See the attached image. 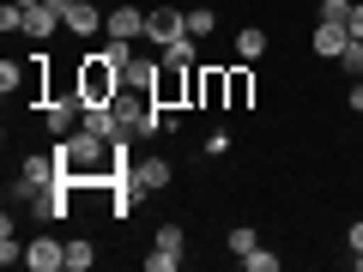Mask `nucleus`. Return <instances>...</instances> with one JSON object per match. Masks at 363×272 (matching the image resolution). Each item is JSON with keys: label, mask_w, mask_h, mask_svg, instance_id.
Wrapping results in <instances>:
<instances>
[{"label": "nucleus", "mask_w": 363, "mask_h": 272, "mask_svg": "<svg viewBox=\"0 0 363 272\" xmlns=\"http://www.w3.org/2000/svg\"><path fill=\"white\" fill-rule=\"evenodd\" d=\"M55 164H61V176H73L79 188H104L116 169L133 164V145H109L97 140V133H67V140H55Z\"/></svg>", "instance_id": "1"}, {"label": "nucleus", "mask_w": 363, "mask_h": 272, "mask_svg": "<svg viewBox=\"0 0 363 272\" xmlns=\"http://www.w3.org/2000/svg\"><path fill=\"white\" fill-rule=\"evenodd\" d=\"M79 97H85V103H116L121 97V61L109 49L79 55Z\"/></svg>", "instance_id": "2"}, {"label": "nucleus", "mask_w": 363, "mask_h": 272, "mask_svg": "<svg viewBox=\"0 0 363 272\" xmlns=\"http://www.w3.org/2000/svg\"><path fill=\"white\" fill-rule=\"evenodd\" d=\"M194 67H200V61H194ZM194 67L164 61V55H157V73H152V103H157V109H188V91H194Z\"/></svg>", "instance_id": "3"}, {"label": "nucleus", "mask_w": 363, "mask_h": 272, "mask_svg": "<svg viewBox=\"0 0 363 272\" xmlns=\"http://www.w3.org/2000/svg\"><path fill=\"white\" fill-rule=\"evenodd\" d=\"M188 109H230V79L224 67H194V91H188Z\"/></svg>", "instance_id": "4"}, {"label": "nucleus", "mask_w": 363, "mask_h": 272, "mask_svg": "<svg viewBox=\"0 0 363 272\" xmlns=\"http://www.w3.org/2000/svg\"><path fill=\"white\" fill-rule=\"evenodd\" d=\"M55 176H61V164H55V152H30L25 164H18V181H13V194H18V200L30 206V200H37V194L49 188Z\"/></svg>", "instance_id": "5"}, {"label": "nucleus", "mask_w": 363, "mask_h": 272, "mask_svg": "<svg viewBox=\"0 0 363 272\" xmlns=\"http://www.w3.org/2000/svg\"><path fill=\"white\" fill-rule=\"evenodd\" d=\"M182 248H188V230H182V224H157L152 254H145V272H176L182 266Z\"/></svg>", "instance_id": "6"}, {"label": "nucleus", "mask_w": 363, "mask_h": 272, "mask_svg": "<svg viewBox=\"0 0 363 272\" xmlns=\"http://www.w3.org/2000/svg\"><path fill=\"white\" fill-rule=\"evenodd\" d=\"M79 121H85V97H79V91H67V97H49V103H43V128H49L55 140L79 133Z\"/></svg>", "instance_id": "7"}, {"label": "nucleus", "mask_w": 363, "mask_h": 272, "mask_svg": "<svg viewBox=\"0 0 363 272\" xmlns=\"http://www.w3.org/2000/svg\"><path fill=\"white\" fill-rule=\"evenodd\" d=\"M188 37V13H182V6H152V13H145V42H152V49H169V42H182Z\"/></svg>", "instance_id": "8"}, {"label": "nucleus", "mask_w": 363, "mask_h": 272, "mask_svg": "<svg viewBox=\"0 0 363 272\" xmlns=\"http://www.w3.org/2000/svg\"><path fill=\"white\" fill-rule=\"evenodd\" d=\"M55 30H67V0H43V6H25V37L49 42Z\"/></svg>", "instance_id": "9"}, {"label": "nucleus", "mask_w": 363, "mask_h": 272, "mask_svg": "<svg viewBox=\"0 0 363 272\" xmlns=\"http://www.w3.org/2000/svg\"><path fill=\"white\" fill-rule=\"evenodd\" d=\"M309 49L321 55V61H339V55L351 49V30H345V18H315V30H309Z\"/></svg>", "instance_id": "10"}, {"label": "nucleus", "mask_w": 363, "mask_h": 272, "mask_svg": "<svg viewBox=\"0 0 363 272\" xmlns=\"http://www.w3.org/2000/svg\"><path fill=\"white\" fill-rule=\"evenodd\" d=\"M104 30H109V42H140L145 37V6H109Z\"/></svg>", "instance_id": "11"}, {"label": "nucleus", "mask_w": 363, "mask_h": 272, "mask_svg": "<svg viewBox=\"0 0 363 272\" xmlns=\"http://www.w3.org/2000/svg\"><path fill=\"white\" fill-rule=\"evenodd\" d=\"M25 266L30 272H67V242H55V236L25 242Z\"/></svg>", "instance_id": "12"}, {"label": "nucleus", "mask_w": 363, "mask_h": 272, "mask_svg": "<svg viewBox=\"0 0 363 272\" xmlns=\"http://www.w3.org/2000/svg\"><path fill=\"white\" fill-rule=\"evenodd\" d=\"M133 181H140V194H164L176 169H169V157H133Z\"/></svg>", "instance_id": "13"}, {"label": "nucleus", "mask_w": 363, "mask_h": 272, "mask_svg": "<svg viewBox=\"0 0 363 272\" xmlns=\"http://www.w3.org/2000/svg\"><path fill=\"white\" fill-rule=\"evenodd\" d=\"M104 6H97V0H67V30H73V37H97V30H104Z\"/></svg>", "instance_id": "14"}, {"label": "nucleus", "mask_w": 363, "mask_h": 272, "mask_svg": "<svg viewBox=\"0 0 363 272\" xmlns=\"http://www.w3.org/2000/svg\"><path fill=\"white\" fill-rule=\"evenodd\" d=\"M79 128L97 133V140H109V145L121 140V115H116V103H85V121H79Z\"/></svg>", "instance_id": "15"}, {"label": "nucleus", "mask_w": 363, "mask_h": 272, "mask_svg": "<svg viewBox=\"0 0 363 272\" xmlns=\"http://www.w3.org/2000/svg\"><path fill=\"white\" fill-rule=\"evenodd\" d=\"M224 79H230V109H255V61L224 67Z\"/></svg>", "instance_id": "16"}, {"label": "nucleus", "mask_w": 363, "mask_h": 272, "mask_svg": "<svg viewBox=\"0 0 363 272\" xmlns=\"http://www.w3.org/2000/svg\"><path fill=\"white\" fill-rule=\"evenodd\" d=\"M97 266V242L91 236H67V272H91Z\"/></svg>", "instance_id": "17"}, {"label": "nucleus", "mask_w": 363, "mask_h": 272, "mask_svg": "<svg viewBox=\"0 0 363 272\" xmlns=\"http://www.w3.org/2000/svg\"><path fill=\"white\" fill-rule=\"evenodd\" d=\"M152 73H157V61H121V91H152Z\"/></svg>", "instance_id": "18"}, {"label": "nucleus", "mask_w": 363, "mask_h": 272, "mask_svg": "<svg viewBox=\"0 0 363 272\" xmlns=\"http://www.w3.org/2000/svg\"><path fill=\"white\" fill-rule=\"evenodd\" d=\"M260 55H267V30H260V25L236 30V61H260Z\"/></svg>", "instance_id": "19"}, {"label": "nucleus", "mask_w": 363, "mask_h": 272, "mask_svg": "<svg viewBox=\"0 0 363 272\" xmlns=\"http://www.w3.org/2000/svg\"><path fill=\"white\" fill-rule=\"evenodd\" d=\"M13 260H25V242H18L13 212H6V218H0V266H13Z\"/></svg>", "instance_id": "20"}, {"label": "nucleus", "mask_w": 363, "mask_h": 272, "mask_svg": "<svg viewBox=\"0 0 363 272\" xmlns=\"http://www.w3.org/2000/svg\"><path fill=\"white\" fill-rule=\"evenodd\" d=\"M212 30H218V13H212V6H194V13H188V37H194V42H206Z\"/></svg>", "instance_id": "21"}, {"label": "nucleus", "mask_w": 363, "mask_h": 272, "mask_svg": "<svg viewBox=\"0 0 363 272\" xmlns=\"http://www.w3.org/2000/svg\"><path fill=\"white\" fill-rule=\"evenodd\" d=\"M224 242H230V254L242 260V254H255V248H260V236H255V224H236V230L224 236Z\"/></svg>", "instance_id": "22"}, {"label": "nucleus", "mask_w": 363, "mask_h": 272, "mask_svg": "<svg viewBox=\"0 0 363 272\" xmlns=\"http://www.w3.org/2000/svg\"><path fill=\"white\" fill-rule=\"evenodd\" d=\"M18 85H25V67H18V61H0V91H6V97H13Z\"/></svg>", "instance_id": "23"}, {"label": "nucleus", "mask_w": 363, "mask_h": 272, "mask_svg": "<svg viewBox=\"0 0 363 272\" xmlns=\"http://www.w3.org/2000/svg\"><path fill=\"white\" fill-rule=\"evenodd\" d=\"M248 272H279V254H267V248H255V254H242Z\"/></svg>", "instance_id": "24"}, {"label": "nucleus", "mask_w": 363, "mask_h": 272, "mask_svg": "<svg viewBox=\"0 0 363 272\" xmlns=\"http://www.w3.org/2000/svg\"><path fill=\"white\" fill-rule=\"evenodd\" d=\"M0 30H6V37H13V30H25V6H13V0H6V6H0Z\"/></svg>", "instance_id": "25"}, {"label": "nucleus", "mask_w": 363, "mask_h": 272, "mask_svg": "<svg viewBox=\"0 0 363 272\" xmlns=\"http://www.w3.org/2000/svg\"><path fill=\"white\" fill-rule=\"evenodd\" d=\"M345 30H351V37H357V42H363V0H357V6H351V13H345Z\"/></svg>", "instance_id": "26"}, {"label": "nucleus", "mask_w": 363, "mask_h": 272, "mask_svg": "<svg viewBox=\"0 0 363 272\" xmlns=\"http://www.w3.org/2000/svg\"><path fill=\"white\" fill-rule=\"evenodd\" d=\"M345 242H351V254H363V218H351V230H345Z\"/></svg>", "instance_id": "27"}, {"label": "nucleus", "mask_w": 363, "mask_h": 272, "mask_svg": "<svg viewBox=\"0 0 363 272\" xmlns=\"http://www.w3.org/2000/svg\"><path fill=\"white\" fill-rule=\"evenodd\" d=\"M351 109H357V115H363V85H351Z\"/></svg>", "instance_id": "28"}, {"label": "nucleus", "mask_w": 363, "mask_h": 272, "mask_svg": "<svg viewBox=\"0 0 363 272\" xmlns=\"http://www.w3.org/2000/svg\"><path fill=\"white\" fill-rule=\"evenodd\" d=\"M13 6H43V0H13Z\"/></svg>", "instance_id": "29"}]
</instances>
